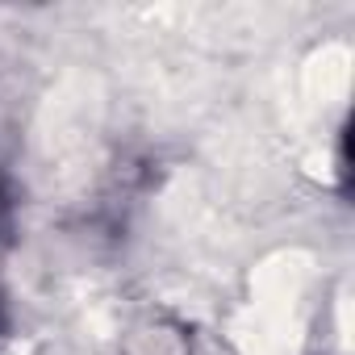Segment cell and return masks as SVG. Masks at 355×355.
Listing matches in <instances>:
<instances>
[{
	"mask_svg": "<svg viewBox=\"0 0 355 355\" xmlns=\"http://www.w3.org/2000/svg\"><path fill=\"white\" fill-rule=\"evenodd\" d=\"M9 230H13V189L0 171V239H9Z\"/></svg>",
	"mask_w": 355,
	"mask_h": 355,
	"instance_id": "6da1fadb",
	"label": "cell"
},
{
	"mask_svg": "<svg viewBox=\"0 0 355 355\" xmlns=\"http://www.w3.org/2000/svg\"><path fill=\"white\" fill-rule=\"evenodd\" d=\"M0 326H5V313H0Z\"/></svg>",
	"mask_w": 355,
	"mask_h": 355,
	"instance_id": "7a4b0ae2",
	"label": "cell"
}]
</instances>
